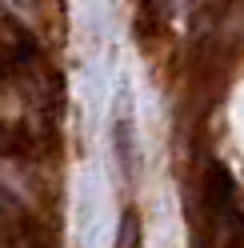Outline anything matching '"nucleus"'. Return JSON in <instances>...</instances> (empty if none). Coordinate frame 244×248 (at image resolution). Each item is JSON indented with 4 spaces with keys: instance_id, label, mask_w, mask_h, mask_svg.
<instances>
[{
    "instance_id": "f257e3e1",
    "label": "nucleus",
    "mask_w": 244,
    "mask_h": 248,
    "mask_svg": "<svg viewBox=\"0 0 244 248\" xmlns=\"http://www.w3.org/2000/svg\"><path fill=\"white\" fill-rule=\"evenodd\" d=\"M112 156H116V168L124 180H136V124H132V112L128 104L116 112L112 120Z\"/></svg>"
},
{
    "instance_id": "f03ea898",
    "label": "nucleus",
    "mask_w": 244,
    "mask_h": 248,
    "mask_svg": "<svg viewBox=\"0 0 244 248\" xmlns=\"http://www.w3.org/2000/svg\"><path fill=\"white\" fill-rule=\"evenodd\" d=\"M116 248H144V224H140V212H136V208H124V212H120Z\"/></svg>"
}]
</instances>
